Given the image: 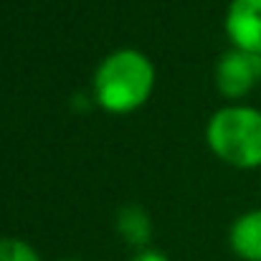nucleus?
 <instances>
[{
    "label": "nucleus",
    "mask_w": 261,
    "mask_h": 261,
    "mask_svg": "<svg viewBox=\"0 0 261 261\" xmlns=\"http://www.w3.org/2000/svg\"><path fill=\"white\" fill-rule=\"evenodd\" d=\"M205 142L221 163L236 170H259L261 112L246 104H228L213 112L205 124Z\"/></svg>",
    "instance_id": "f03ea898"
},
{
    "label": "nucleus",
    "mask_w": 261,
    "mask_h": 261,
    "mask_svg": "<svg viewBox=\"0 0 261 261\" xmlns=\"http://www.w3.org/2000/svg\"><path fill=\"white\" fill-rule=\"evenodd\" d=\"M59 261H79V259H59Z\"/></svg>",
    "instance_id": "1a4fd4ad"
},
{
    "label": "nucleus",
    "mask_w": 261,
    "mask_h": 261,
    "mask_svg": "<svg viewBox=\"0 0 261 261\" xmlns=\"http://www.w3.org/2000/svg\"><path fill=\"white\" fill-rule=\"evenodd\" d=\"M261 84V54L231 46L216 64V87L226 99H244Z\"/></svg>",
    "instance_id": "7ed1b4c3"
},
{
    "label": "nucleus",
    "mask_w": 261,
    "mask_h": 261,
    "mask_svg": "<svg viewBox=\"0 0 261 261\" xmlns=\"http://www.w3.org/2000/svg\"><path fill=\"white\" fill-rule=\"evenodd\" d=\"M0 261H41V254L25 239L0 236Z\"/></svg>",
    "instance_id": "0eeeda50"
},
{
    "label": "nucleus",
    "mask_w": 261,
    "mask_h": 261,
    "mask_svg": "<svg viewBox=\"0 0 261 261\" xmlns=\"http://www.w3.org/2000/svg\"><path fill=\"white\" fill-rule=\"evenodd\" d=\"M117 233H119V239L127 246H135L137 251L147 249V244L152 239V218H150V213L142 205H137V203L124 205L117 213Z\"/></svg>",
    "instance_id": "423d86ee"
},
{
    "label": "nucleus",
    "mask_w": 261,
    "mask_h": 261,
    "mask_svg": "<svg viewBox=\"0 0 261 261\" xmlns=\"http://www.w3.org/2000/svg\"><path fill=\"white\" fill-rule=\"evenodd\" d=\"M129 261H170V259H168L163 251H158V249H150V246H147V249L137 251V254H135Z\"/></svg>",
    "instance_id": "6e6552de"
},
{
    "label": "nucleus",
    "mask_w": 261,
    "mask_h": 261,
    "mask_svg": "<svg viewBox=\"0 0 261 261\" xmlns=\"http://www.w3.org/2000/svg\"><path fill=\"white\" fill-rule=\"evenodd\" d=\"M226 36L236 48L261 54V0H231L228 3Z\"/></svg>",
    "instance_id": "20e7f679"
},
{
    "label": "nucleus",
    "mask_w": 261,
    "mask_h": 261,
    "mask_svg": "<svg viewBox=\"0 0 261 261\" xmlns=\"http://www.w3.org/2000/svg\"><path fill=\"white\" fill-rule=\"evenodd\" d=\"M228 246L241 261H261V208L241 213L231 223Z\"/></svg>",
    "instance_id": "39448f33"
},
{
    "label": "nucleus",
    "mask_w": 261,
    "mask_h": 261,
    "mask_svg": "<svg viewBox=\"0 0 261 261\" xmlns=\"http://www.w3.org/2000/svg\"><path fill=\"white\" fill-rule=\"evenodd\" d=\"M94 101L109 114H132L147 104L155 89V66L137 48H119L94 71Z\"/></svg>",
    "instance_id": "f257e3e1"
}]
</instances>
